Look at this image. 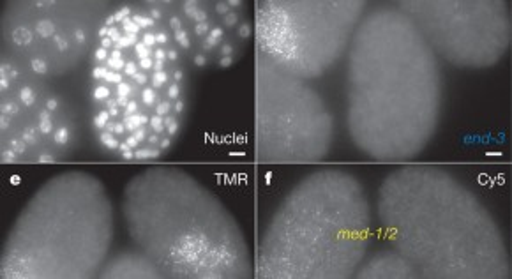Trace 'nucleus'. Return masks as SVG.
<instances>
[{"mask_svg":"<svg viewBox=\"0 0 512 279\" xmlns=\"http://www.w3.org/2000/svg\"><path fill=\"white\" fill-rule=\"evenodd\" d=\"M170 13V0L108 9L85 61L87 129L98 151L117 161L156 163L188 126L193 66Z\"/></svg>","mask_w":512,"mask_h":279,"instance_id":"f257e3e1","label":"nucleus"},{"mask_svg":"<svg viewBox=\"0 0 512 279\" xmlns=\"http://www.w3.org/2000/svg\"><path fill=\"white\" fill-rule=\"evenodd\" d=\"M347 129L387 163L419 156L437 135L444 83L435 52L398 6L366 13L348 48Z\"/></svg>","mask_w":512,"mask_h":279,"instance_id":"f03ea898","label":"nucleus"},{"mask_svg":"<svg viewBox=\"0 0 512 279\" xmlns=\"http://www.w3.org/2000/svg\"><path fill=\"white\" fill-rule=\"evenodd\" d=\"M380 225L419 279H509L511 255L495 218L438 166L387 175L378 189Z\"/></svg>","mask_w":512,"mask_h":279,"instance_id":"7ed1b4c3","label":"nucleus"},{"mask_svg":"<svg viewBox=\"0 0 512 279\" xmlns=\"http://www.w3.org/2000/svg\"><path fill=\"white\" fill-rule=\"evenodd\" d=\"M122 218L161 279H249L253 260L232 212L193 175L149 168L122 195Z\"/></svg>","mask_w":512,"mask_h":279,"instance_id":"20e7f679","label":"nucleus"},{"mask_svg":"<svg viewBox=\"0 0 512 279\" xmlns=\"http://www.w3.org/2000/svg\"><path fill=\"white\" fill-rule=\"evenodd\" d=\"M371 202L355 175H306L278 209L258 248L256 278L350 279L368 255Z\"/></svg>","mask_w":512,"mask_h":279,"instance_id":"39448f33","label":"nucleus"},{"mask_svg":"<svg viewBox=\"0 0 512 279\" xmlns=\"http://www.w3.org/2000/svg\"><path fill=\"white\" fill-rule=\"evenodd\" d=\"M115 214L98 177L55 175L36 191L9 230L0 278H98L112 248Z\"/></svg>","mask_w":512,"mask_h":279,"instance_id":"423d86ee","label":"nucleus"},{"mask_svg":"<svg viewBox=\"0 0 512 279\" xmlns=\"http://www.w3.org/2000/svg\"><path fill=\"white\" fill-rule=\"evenodd\" d=\"M366 8L362 0L258 2V57L306 82L327 75L347 55Z\"/></svg>","mask_w":512,"mask_h":279,"instance_id":"0eeeda50","label":"nucleus"},{"mask_svg":"<svg viewBox=\"0 0 512 279\" xmlns=\"http://www.w3.org/2000/svg\"><path fill=\"white\" fill-rule=\"evenodd\" d=\"M0 92L2 163L57 165L82 149L89 135L85 108L52 80L32 75L4 57Z\"/></svg>","mask_w":512,"mask_h":279,"instance_id":"6e6552de","label":"nucleus"},{"mask_svg":"<svg viewBox=\"0 0 512 279\" xmlns=\"http://www.w3.org/2000/svg\"><path fill=\"white\" fill-rule=\"evenodd\" d=\"M110 4L94 0H16L2 13L4 57L46 80L87 61Z\"/></svg>","mask_w":512,"mask_h":279,"instance_id":"1a4fd4ad","label":"nucleus"},{"mask_svg":"<svg viewBox=\"0 0 512 279\" xmlns=\"http://www.w3.org/2000/svg\"><path fill=\"white\" fill-rule=\"evenodd\" d=\"M336 126L306 80L258 57L255 73V145L262 163L311 165L329 156Z\"/></svg>","mask_w":512,"mask_h":279,"instance_id":"9d476101","label":"nucleus"},{"mask_svg":"<svg viewBox=\"0 0 512 279\" xmlns=\"http://www.w3.org/2000/svg\"><path fill=\"white\" fill-rule=\"evenodd\" d=\"M396 6L452 66L491 68L511 48V8L502 0H405Z\"/></svg>","mask_w":512,"mask_h":279,"instance_id":"9b49d317","label":"nucleus"},{"mask_svg":"<svg viewBox=\"0 0 512 279\" xmlns=\"http://www.w3.org/2000/svg\"><path fill=\"white\" fill-rule=\"evenodd\" d=\"M170 22L193 69H230L255 38L241 0H172Z\"/></svg>","mask_w":512,"mask_h":279,"instance_id":"f8f14e48","label":"nucleus"},{"mask_svg":"<svg viewBox=\"0 0 512 279\" xmlns=\"http://www.w3.org/2000/svg\"><path fill=\"white\" fill-rule=\"evenodd\" d=\"M357 279H419L412 264L396 249L378 251L362 260L355 272Z\"/></svg>","mask_w":512,"mask_h":279,"instance_id":"ddd939ff","label":"nucleus"},{"mask_svg":"<svg viewBox=\"0 0 512 279\" xmlns=\"http://www.w3.org/2000/svg\"><path fill=\"white\" fill-rule=\"evenodd\" d=\"M98 278L103 279H161L156 265L138 249L122 251L108 258Z\"/></svg>","mask_w":512,"mask_h":279,"instance_id":"4468645a","label":"nucleus"}]
</instances>
